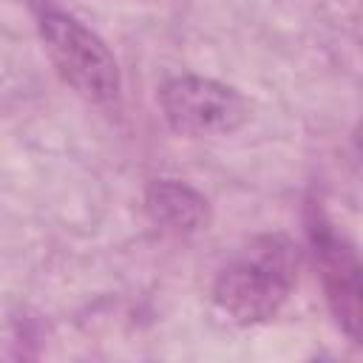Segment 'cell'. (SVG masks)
I'll return each mask as SVG.
<instances>
[{
	"instance_id": "cell-1",
	"label": "cell",
	"mask_w": 363,
	"mask_h": 363,
	"mask_svg": "<svg viewBox=\"0 0 363 363\" xmlns=\"http://www.w3.org/2000/svg\"><path fill=\"white\" fill-rule=\"evenodd\" d=\"M298 278V252L284 235H261L218 272L216 303L238 323L272 318Z\"/></svg>"
},
{
	"instance_id": "cell-2",
	"label": "cell",
	"mask_w": 363,
	"mask_h": 363,
	"mask_svg": "<svg viewBox=\"0 0 363 363\" xmlns=\"http://www.w3.org/2000/svg\"><path fill=\"white\" fill-rule=\"evenodd\" d=\"M45 48L60 74L88 99L113 102L119 94V71L105 43L68 14L51 11L43 17Z\"/></svg>"
},
{
	"instance_id": "cell-3",
	"label": "cell",
	"mask_w": 363,
	"mask_h": 363,
	"mask_svg": "<svg viewBox=\"0 0 363 363\" xmlns=\"http://www.w3.org/2000/svg\"><path fill=\"white\" fill-rule=\"evenodd\" d=\"M164 119L184 136L230 133L247 119V102L227 85L204 77H179L159 91Z\"/></svg>"
},
{
	"instance_id": "cell-4",
	"label": "cell",
	"mask_w": 363,
	"mask_h": 363,
	"mask_svg": "<svg viewBox=\"0 0 363 363\" xmlns=\"http://www.w3.org/2000/svg\"><path fill=\"white\" fill-rule=\"evenodd\" d=\"M147 204L156 221H164L167 227H176V230H196L204 218V199L176 182L156 184L150 190Z\"/></svg>"
}]
</instances>
